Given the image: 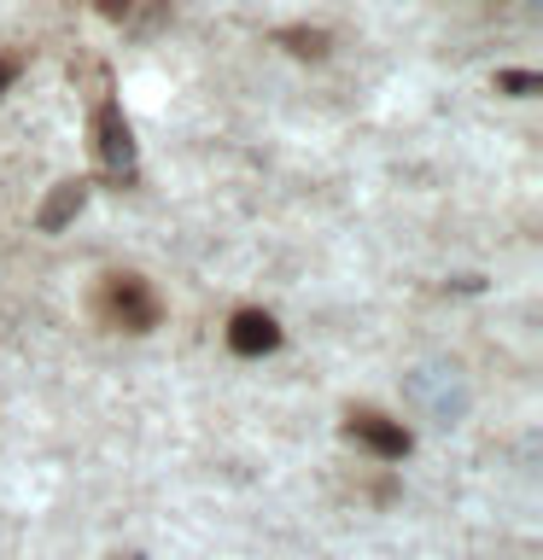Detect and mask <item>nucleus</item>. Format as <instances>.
Instances as JSON below:
<instances>
[{
    "label": "nucleus",
    "instance_id": "nucleus-1",
    "mask_svg": "<svg viewBox=\"0 0 543 560\" xmlns=\"http://www.w3.org/2000/svg\"><path fill=\"white\" fill-rule=\"evenodd\" d=\"M94 152H100L105 182H117V187L135 182V135L112 100H100V112H94Z\"/></svg>",
    "mask_w": 543,
    "mask_h": 560
},
{
    "label": "nucleus",
    "instance_id": "nucleus-2",
    "mask_svg": "<svg viewBox=\"0 0 543 560\" xmlns=\"http://www.w3.org/2000/svg\"><path fill=\"white\" fill-rule=\"evenodd\" d=\"M100 310H105V322L123 327V332L158 327V298L147 292V280H135V275H112V280H105Z\"/></svg>",
    "mask_w": 543,
    "mask_h": 560
},
{
    "label": "nucleus",
    "instance_id": "nucleus-3",
    "mask_svg": "<svg viewBox=\"0 0 543 560\" xmlns=\"http://www.w3.org/2000/svg\"><path fill=\"white\" fill-rule=\"evenodd\" d=\"M350 438H357V444H368L374 455H385V462L409 455V432H403L397 420H385V415H350Z\"/></svg>",
    "mask_w": 543,
    "mask_h": 560
},
{
    "label": "nucleus",
    "instance_id": "nucleus-4",
    "mask_svg": "<svg viewBox=\"0 0 543 560\" xmlns=\"http://www.w3.org/2000/svg\"><path fill=\"white\" fill-rule=\"evenodd\" d=\"M275 345H280V327L263 310H240L234 327H228V350H234V357H263V350H275Z\"/></svg>",
    "mask_w": 543,
    "mask_h": 560
},
{
    "label": "nucleus",
    "instance_id": "nucleus-5",
    "mask_svg": "<svg viewBox=\"0 0 543 560\" xmlns=\"http://www.w3.org/2000/svg\"><path fill=\"white\" fill-rule=\"evenodd\" d=\"M82 199H88L82 182H59V187H53V199L42 205V217H35V222H42V234H59V228L82 210Z\"/></svg>",
    "mask_w": 543,
    "mask_h": 560
},
{
    "label": "nucleus",
    "instance_id": "nucleus-6",
    "mask_svg": "<svg viewBox=\"0 0 543 560\" xmlns=\"http://www.w3.org/2000/svg\"><path fill=\"white\" fill-rule=\"evenodd\" d=\"M280 42H287L292 52H304V59H322V52H327V35L322 30H280Z\"/></svg>",
    "mask_w": 543,
    "mask_h": 560
},
{
    "label": "nucleus",
    "instance_id": "nucleus-7",
    "mask_svg": "<svg viewBox=\"0 0 543 560\" xmlns=\"http://www.w3.org/2000/svg\"><path fill=\"white\" fill-rule=\"evenodd\" d=\"M497 88H502V94H538V88H543V77H532V70H502V77H497Z\"/></svg>",
    "mask_w": 543,
    "mask_h": 560
},
{
    "label": "nucleus",
    "instance_id": "nucleus-8",
    "mask_svg": "<svg viewBox=\"0 0 543 560\" xmlns=\"http://www.w3.org/2000/svg\"><path fill=\"white\" fill-rule=\"evenodd\" d=\"M100 12H105V18H129L135 0H100Z\"/></svg>",
    "mask_w": 543,
    "mask_h": 560
},
{
    "label": "nucleus",
    "instance_id": "nucleus-9",
    "mask_svg": "<svg viewBox=\"0 0 543 560\" xmlns=\"http://www.w3.org/2000/svg\"><path fill=\"white\" fill-rule=\"evenodd\" d=\"M12 77H18V65H12V59H0V94L12 88Z\"/></svg>",
    "mask_w": 543,
    "mask_h": 560
}]
</instances>
